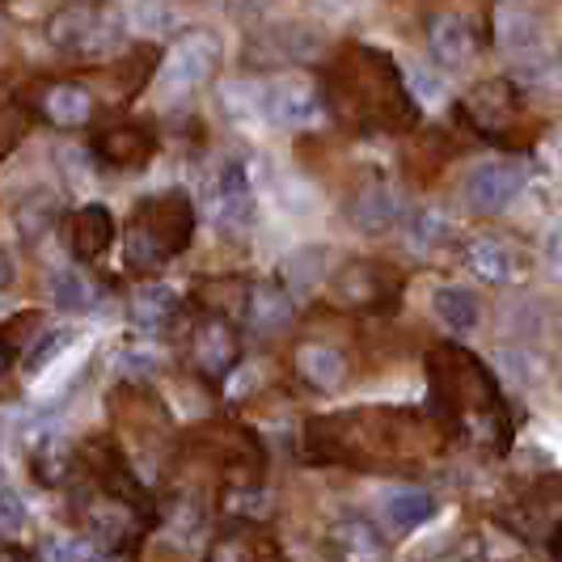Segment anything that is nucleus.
Segmentation results:
<instances>
[{
    "label": "nucleus",
    "mask_w": 562,
    "mask_h": 562,
    "mask_svg": "<svg viewBox=\"0 0 562 562\" xmlns=\"http://www.w3.org/2000/svg\"><path fill=\"white\" fill-rule=\"evenodd\" d=\"M452 431L445 423L423 419L419 411L397 406H351L338 415H317L301 431V461L342 465L360 474H402L423 457H436Z\"/></svg>",
    "instance_id": "nucleus-1"
},
{
    "label": "nucleus",
    "mask_w": 562,
    "mask_h": 562,
    "mask_svg": "<svg viewBox=\"0 0 562 562\" xmlns=\"http://www.w3.org/2000/svg\"><path fill=\"white\" fill-rule=\"evenodd\" d=\"M423 372H427V411L449 431L465 436L474 449L491 457H504L512 449L516 440L512 406L499 376L482 356L461 342H436L423 356Z\"/></svg>",
    "instance_id": "nucleus-2"
},
{
    "label": "nucleus",
    "mask_w": 562,
    "mask_h": 562,
    "mask_svg": "<svg viewBox=\"0 0 562 562\" xmlns=\"http://www.w3.org/2000/svg\"><path fill=\"white\" fill-rule=\"evenodd\" d=\"M326 106L360 132H411L419 123V98L406 72L381 47H342L326 77Z\"/></svg>",
    "instance_id": "nucleus-3"
},
{
    "label": "nucleus",
    "mask_w": 562,
    "mask_h": 562,
    "mask_svg": "<svg viewBox=\"0 0 562 562\" xmlns=\"http://www.w3.org/2000/svg\"><path fill=\"white\" fill-rule=\"evenodd\" d=\"M199 228L195 199L182 187H169L157 195H144L132 216H127V233H123V262L132 276H157L166 262L178 254L191 250Z\"/></svg>",
    "instance_id": "nucleus-4"
},
{
    "label": "nucleus",
    "mask_w": 562,
    "mask_h": 562,
    "mask_svg": "<svg viewBox=\"0 0 562 562\" xmlns=\"http://www.w3.org/2000/svg\"><path fill=\"white\" fill-rule=\"evenodd\" d=\"M495 47L507 64V77L520 89H559L562 85V56L546 18L533 9V0H499Z\"/></svg>",
    "instance_id": "nucleus-5"
},
{
    "label": "nucleus",
    "mask_w": 562,
    "mask_h": 562,
    "mask_svg": "<svg viewBox=\"0 0 562 562\" xmlns=\"http://www.w3.org/2000/svg\"><path fill=\"white\" fill-rule=\"evenodd\" d=\"M47 43L52 52L68 59H81V64H102L114 52H123L127 43V18L106 4V0H81V4H64L47 18Z\"/></svg>",
    "instance_id": "nucleus-6"
},
{
    "label": "nucleus",
    "mask_w": 562,
    "mask_h": 562,
    "mask_svg": "<svg viewBox=\"0 0 562 562\" xmlns=\"http://www.w3.org/2000/svg\"><path fill=\"white\" fill-rule=\"evenodd\" d=\"M221 59H225V47L212 30H182L173 43H169L166 59L157 68V93L161 102L178 106V102H191L199 89L216 81L221 72Z\"/></svg>",
    "instance_id": "nucleus-7"
},
{
    "label": "nucleus",
    "mask_w": 562,
    "mask_h": 562,
    "mask_svg": "<svg viewBox=\"0 0 562 562\" xmlns=\"http://www.w3.org/2000/svg\"><path fill=\"white\" fill-rule=\"evenodd\" d=\"M330 296L351 313L394 317L406 296V276L385 258H347L330 276Z\"/></svg>",
    "instance_id": "nucleus-8"
},
{
    "label": "nucleus",
    "mask_w": 562,
    "mask_h": 562,
    "mask_svg": "<svg viewBox=\"0 0 562 562\" xmlns=\"http://www.w3.org/2000/svg\"><path fill=\"white\" fill-rule=\"evenodd\" d=\"M461 119L486 144L512 140L516 127H520V119H525L520 85L512 81V77H486V81H479L461 98Z\"/></svg>",
    "instance_id": "nucleus-9"
},
{
    "label": "nucleus",
    "mask_w": 562,
    "mask_h": 562,
    "mask_svg": "<svg viewBox=\"0 0 562 562\" xmlns=\"http://www.w3.org/2000/svg\"><path fill=\"white\" fill-rule=\"evenodd\" d=\"M187 360L195 368L199 381L207 385H225L228 376L241 368V335L237 322L225 313L199 310L191 330H187Z\"/></svg>",
    "instance_id": "nucleus-10"
},
{
    "label": "nucleus",
    "mask_w": 562,
    "mask_h": 562,
    "mask_svg": "<svg viewBox=\"0 0 562 562\" xmlns=\"http://www.w3.org/2000/svg\"><path fill=\"white\" fill-rule=\"evenodd\" d=\"M203 212L221 237H241L254 228V182L241 161H221L203 187Z\"/></svg>",
    "instance_id": "nucleus-11"
},
{
    "label": "nucleus",
    "mask_w": 562,
    "mask_h": 562,
    "mask_svg": "<svg viewBox=\"0 0 562 562\" xmlns=\"http://www.w3.org/2000/svg\"><path fill=\"white\" fill-rule=\"evenodd\" d=\"M262 123L271 127H310L326 111V93L301 77V72H288V77H267L262 81Z\"/></svg>",
    "instance_id": "nucleus-12"
},
{
    "label": "nucleus",
    "mask_w": 562,
    "mask_h": 562,
    "mask_svg": "<svg viewBox=\"0 0 562 562\" xmlns=\"http://www.w3.org/2000/svg\"><path fill=\"white\" fill-rule=\"evenodd\" d=\"M30 111L38 114L47 127L77 132V127H89V123H93L98 98H93V89L81 81L47 77V81H34V89H30Z\"/></svg>",
    "instance_id": "nucleus-13"
},
{
    "label": "nucleus",
    "mask_w": 562,
    "mask_h": 562,
    "mask_svg": "<svg viewBox=\"0 0 562 562\" xmlns=\"http://www.w3.org/2000/svg\"><path fill=\"white\" fill-rule=\"evenodd\" d=\"M203 562H283V546H280V537L271 533L262 520L233 516V520L221 525L216 537L207 541Z\"/></svg>",
    "instance_id": "nucleus-14"
},
{
    "label": "nucleus",
    "mask_w": 562,
    "mask_h": 562,
    "mask_svg": "<svg viewBox=\"0 0 562 562\" xmlns=\"http://www.w3.org/2000/svg\"><path fill=\"white\" fill-rule=\"evenodd\" d=\"M525 182H529V173H525L520 161H512V157H504V161H482L465 178V203L479 216H499V212H507L516 199L525 195Z\"/></svg>",
    "instance_id": "nucleus-15"
},
{
    "label": "nucleus",
    "mask_w": 562,
    "mask_h": 562,
    "mask_svg": "<svg viewBox=\"0 0 562 562\" xmlns=\"http://www.w3.org/2000/svg\"><path fill=\"white\" fill-rule=\"evenodd\" d=\"M427 52L436 59V68L445 72H461V68H474L479 64V30L465 13H431L427 18Z\"/></svg>",
    "instance_id": "nucleus-16"
},
{
    "label": "nucleus",
    "mask_w": 562,
    "mask_h": 562,
    "mask_svg": "<svg viewBox=\"0 0 562 562\" xmlns=\"http://www.w3.org/2000/svg\"><path fill=\"white\" fill-rule=\"evenodd\" d=\"M292 368L310 394H338L351 381V356L326 338H301L292 351Z\"/></svg>",
    "instance_id": "nucleus-17"
},
{
    "label": "nucleus",
    "mask_w": 562,
    "mask_h": 562,
    "mask_svg": "<svg viewBox=\"0 0 562 562\" xmlns=\"http://www.w3.org/2000/svg\"><path fill=\"white\" fill-rule=\"evenodd\" d=\"M93 161L106 169H123V173H140L153 157H157V136L148 123H114L106 132L93 136Z\"/></svg>",
    "instance_id": "nucleus-18"
},
{
    "label": "nucleus",
    "mask_w": 562,
    "mask_h": 562,
    "mask_svg": "<svg viewBox=\"0 0 562 562\" xmlns=\"http://www.w3.org/2000/svg\"><path fill=\"white\" fill-rule=\"evenodd\" d=\"M507 529H516L520 537H546L559 533L562 525V474L533 482L516 504L504 512Z\"/></svg>",
    "instance_id": "nucleus-19"
},
{
    "label": "nucleus",
    "mask_w": 562,
    "mask_h": 562,
    "mask_svg": "<svg viewBox=\"0 0 562 562\" xmlns=\"http://www.w3.org/2000/svg\"><path fill=\"white\" fill-rule=\"evenodd\" d=\"M347 221L356 233H368V237H381V233H390V228L402 225V199L390 182H381V178H368L360 182L351 199H347Z\"/></svg>",
    "instance_id": "nucleus-20"
},
{
    "label": "nucleus",
    "mask_w": 562,
    "mask_h": 562,
    "mask_svg": "<svg viewBox=\"0 0 562 562\" xmlns=\"http://www.w3.org/2000/svg\"><path fill=\"white\" fill-rule=\"evenodd\" d=\"M330 559L335 562H390V541L364 512H342L330 525Z\"/></svg>",
    "instance_id": "nucleus-21"
},
{
    "label": "nucleus",
    "mask_w": 562,
    "mask_h": 562,
    "mask_svg": "<svg viewBox=\"0 0 562 562\" xmlns=\"http://www.w3.org/2000/svg\"><path fill=\"white\" fill-rule=\"evenodd\" d=\"M258 338H280L296 322V296L283 288V280H258L250 283V301L241 317Z\"/></svg>",
    "instance_id": "nucleus-22"
},
{
    "label": "nucleus",
    "mask_w": 562,
    "mask_h": 562,
    "mask_svg": "<svg viewBox=\"0 0 562 562\" xmlns=\"http://www.w3.org/2000/svg\"><path fill=\"white\" fill-rule=\"evenodd\" d=\"M465 267L482 283H491V288H512V283L525 280L529 258L516 250L512 241H504V237H474L465 246Z\"/></svg>",
    "instance_id": "nucleus-23"
},
{
    "label": "nucleus",
    "mask_w": 562,
    "mask_h": 562,
    "mask_svg": "<svg viewBox=\"0 0 562 562\" xmlns=\"http://www.w3.org/2000/svg\"><path fill=\"white\" fill-rule=\"evenodd\" d=\"M114 246V216L106 203H81L68 216V250L77 262H98Z\"/></svg>",
    "instance_id": "nucleus-24"
},
{
    "label": "nucleus",
    "mask_w": 562,
    "mask_h": 562,
    "mask_svg": "<svg viewBox=\"0 0 562 562\" xmlns=\"http://www.w3.org/2000/svg\"><path fill=\"white\" fill-rule=\"evenodd\" d=\"M178 313H182V296H178L169 283H144V288H136V292H132V305H127L132 326H136L140 335H148V338L173 330Z\"/></svg>",
    "instance_id": "nucleus-25"
},
{
    "label": "nucleus",
    "mask_w": 562,
    "mask_h": 562,
    "mask_svg": "<svg viewBox=\"0 0 562 562\" xmlns=\"http://www.w3.org/2000/svg\"><path fill=\"white\" fill-rule=\"evenodd\" d=\"M330 276H335V271H330V254L322 250V246H301V250L288 254L280 267L283 288H288L296 301L313 296L322 283H330Z\"/></svg>",
    "instance_id": "nucleus-26"
},
{
    "label": "nucleus",
    "mask_w": 562,
    "mask_h": 562,
    "mask_svg": "<svg viewBox=\"0 0 562 562\" xmlns=\"http://www.w3.org/2000/svg\"><path fill=\"white\" fill-rule=\"evenodd\" d=\"M436 507L440 504H436L431 491H423V486H394L381 499V516H385V525L397 529V533H415L419 525H427L436 516Z\"/></svg>",
    "instance_id": "nucleus-27"
},
{
    "label": "nucleus",
    "mask_w": 562,
    "mask_h": 562,
    "mask_svg": "<svg viewBox=\"0 0 562 562\" xmlns=\"http://www.w3.org/2000/svg\"><path fill=\"white\" fill-rule=\"evenodd\" d=\"M431 310H436V317L449 326L452 335H474V330L482 326V301L470 292V288H461V283L436 288Z\"/></svg>",
    "instance_id": "nucleus-28"
},
{
    "label": "nucleus",
    "mask_w": 562,
    "mask_h": 562,
    "mask_svg": "<svg viewBox=\"0 0 562 562\" xmlns=\"http://www.w3.org/2000/svg\"><path fill=\"white\" fill-rule=\"evenodd\" d=\"M250 301V283L241 276H207L195 280V305L207 313H225V317H246Z\"/></svg>",
    "instance_id": "nucleus-29"
},
{
    "label": "nucleus",
    "mask_w": 562,
    "mask_h": 562,
    "mask_svg": "<svg viewBox=\"0 0 562 562\" xmlns=\"http://www.w3.org/2000/svg\"><path fill=\"white\" fill-rule=\"evenodd\" d=\"M13 221H18V233H22L26 241H43V237L59 225V195L56 191H43V187L30 191V195L18 203Z\"/></svg>",
    "instance_id": "nucleus-30"
},
{
    "label": "nucleus",
    "mask_w": 562,
    "mask_h": 562,
    "mask_svg": "<svg viewBox=\"0 0 562 562\" xmlns=\"http://www.w3.org/2000/svg\"><path fill=\"white\" fill-rule=\"evenodd\" d=\"M43 310H22L13 313L4 326H0V347H4V368H13L22 356H26L30 347H34V338L43 335Z\"/></svg>",
    "instance_id": "nucleus-31"
},
{
    "label": "nucleus",
    "mask_w": 562,
    "mask_h": 562,
    "mask_svg": "<svg viewBox=\"0 0 562 562\" xmlns=\"http://www.w3.org/2000/svg\"><path fill=\"white\" fill-rule=\"evenodd\" d=\"M52 301L64 313H89L98 305V288H93V280H85L81 271H56L52 276Z\"/></svg>",
    "instance_id": "nucleus-32"
},
{
    "label": "nucleus",
    "mask_w": 562,
    "mask_h": 562,
    "mask_svg": "<svg viewBox=\"0 0 562 562\" xmlns=\"http://www.w3.org/2000/svg\"><path fill=\"white\" fill-rule=\"evenodd\" d=\"M449 233H452V225L440 207H419V212L406 221V237H411V246L423 250V254L436 250V246H445V241H449Z\"/></svg>",
    "instance_id": "nucleus-33"
},
{
    "label": "nucleus",
    "mask_w": 562,
    "mask_h": 562,
    "mask_svg": "<svg viewBox=\"0 0 562 562\" xmlns=\"http://www.w3.org/2000/svg\"><path fill=\"white\" fill-rule=\"evenodd\" d=\"M30 470H34V479L43 482V486H56L68 474V449H64V440L59 436H43L34 445V452H30Z\"/></svg>",
    "instance_id": "nucleus-34"
},
{
    "label": "nucleus",
    "mask_w": 562,
    "mask_h": 562,
    "mask_svg": "<svg viewBox=\"0 0 562 562\" xmlns=\"http://www.w3.org/2000/svg\"><path fill=\"white\" fill-rule=\"evenodd\" d=\"M102 554H111V550L102 541H93V537H52L43 546L47 562H102Z\"/></svg>",
    "instance_id": "nucleus-35"
},
{
    "label": "nucleus",
    "mask_w": 562,
    "mask_h": 562,
    "mask_svg": "<svg viewBox=\"0 0 562 562\" xmlns=\"http://www.w3.org/2000/svg\"><path fill=\"white\" fill-rule=\"evenodd\" d=\"M132 26L148 38H161L169 30H178V13L169 9V0H136L132 4Z\"/></svg>",
    "instance_id": "nucleus-36"
},
{
    "label": "nucleus",
    "mask_w": 562,
    "mask_h": 562,
    "mask_svg": "<svg viewBox=\"0 0 562 562\" xmlns=\"http://www.w3.org/2000/svg\"><path fill=\"white\" fill-rule=\"evenodd\" d=\"M72 338H77V330H52V335H43L34 347L26 351V376H38L43 368H52L72 347Z\"/></svg>",
    "instance_id": "nucleus-37"
},
{
    "label": "nucleus",
    "mask_w": 562,
    "mask_h": 562,
    "mask_svg": "<svg viewBox=\"0 0 562 562\" xmlns=\"http://www.w3.org/2000/svg\"><path fill=\"white\" fill-rule=\"evenodd\" d=\"M406 81H411L419 102H445V98H449V85H445V77H440L436 68L411 64V68H406Z\"/></svg>",
    "instance_id": "nucleus-38"
},
{
    "label": "nucleus",
    "mask_w": 562,
    "mask_h": 562,
    "mask_svg": "<svg viewBox=\"0 0 562 562\" xmlns=\"http://www.w3.org/2000/svg\"><path fill=\"white\" fill-rule=\"evenodd\" d=\"M0 507H4V520H0V525H4V537H13L30 520V512L22 507V499H18V491H13V486H4V495H0Z\"/></svg>",
    "instance_id": "nucleus-39"
},
{
    "label": "nucleus",
    "mask_w": 562,
    "mask_h": 562,
    "mask_svg": "<svg viewBox=\"0 0 562 562\" xmlns=\"http://www.w3.org/2000/svg\"><path fill=\"white\" fill-rule=\"evenodd\" d=\"M541 262H546V271L562 280V225H554L546 233V241H541Z\"/></svg>",
    "instance_id": "nucleus-40"
},
{
    "label": "nucleus",
    "mask_w": 562,
    "mask_h": 562,
    "mask_svg": "<svg viewBox=\"0 0 562 562\" xmlns=\"http://www.w3.org/2000/svg\"><path fill=\"white\" fill-rule=\"evenodd\" d=\"M153 368H157V360H153V351H144V347H136V351H123V376L140 381V376H148Z\"/></svg>",
    "instance_id": "nucleus-41"
},
{
    "label": "nucleus",
    "mask_w": 562,
    "mask_h": 562,
    "mask_svg": "<svg viewBox=\"0 0 562 562\" xmlns=\"http://www.w3.org/2000/svg\"><path fill=\"white\" fill-rule=\"evenodd\" d=\"M22 140V123H18V106H9L4 111V153H13Z\"/></svg>",
    "instance_id": "nucleus-42"
},
{
    "label": "nucleus",
    "mask_w": 562,
    "mask_h": 562,
    "mask_svg": "<svg viewBox=\"0 0 562 562\" xmlns=\"http://www.w3.org/2000/svg\"><path fill=\"white\" fill-rule=\"evenodd\" d=\"M225 4L233 9V13H262L271 0H225Z\"/></svg>",
    "instance_id": "nucleus-43"
},
{
    "label": "nucleus",
    "mask_w": 562,
    "mask_h": 562,
    "mask_svg": "<svg viewBox=\"0 0 562 562\" xmlns=\"http://www.w3.org/2000/svg\"><path fill=\"white\" fill-rule=\"evenodd\" d=\"M313 9H322V13H347L356 0H310Z\"/></svg>",
    "instance_id": "nucleus-44"
},
{
    "label": "nucleus",
    "mask_w": 562,
    "mask_h": 562,
    "mask_svg": "<svg viewBox=\"0 0 562 562\" xmlns=\"http://www.w3.org/2000/svg\"><path fill=\"white\" fill-rule=\"evenodd\" d=\"M0 562H30V550L13 546V541H4V554H0Z\"/></svg>",
    "instance_id": "nucleus-45"
},
{
    "label": "nucleus",
    "mask_w": 562,
    "mask_h": 562,
    "mask_svg": "<svg viewBox=\"0 0 562 562\" xmlns=\"http://www.w3.org/2000/svg\"><path fill=\"white\" fill-rule=\"evenodd\" d=\"M4 288H13V254H4Z\"/></svg>",
    "instance_id": "nucleus-46"
},
{
    "label": "nucleus",
    "mask_w": 562,
    "mask_h": 562,
    "mask_svg": "<svg viewBox=\"0 0 562 562\" xmlns=\"http://www.w3.org/2000/svg\"><path fill=\"white\" fill-rule=\"evenodd\" d=\"M550 550H554V559L562 562V525H559V533L550 537Z\"/></svg>",
    "instance_id": "nucleus-47"
},
{
    "label": "nucleus",
    "mask_w": 562,
    "mask_h": 562,
    "mask_svg": "<svg viewBox=\"0 0 562 562\" xmlns=\"http://www.w3.org/2000/svg\"><path fill=\"white\" fill-rule=\"evenodd\" d=\"M554 335H559V347H562V317H559V330H554Z\"/></svg>",
    "instance_id": "nucleus-48"
}]
</instances>
